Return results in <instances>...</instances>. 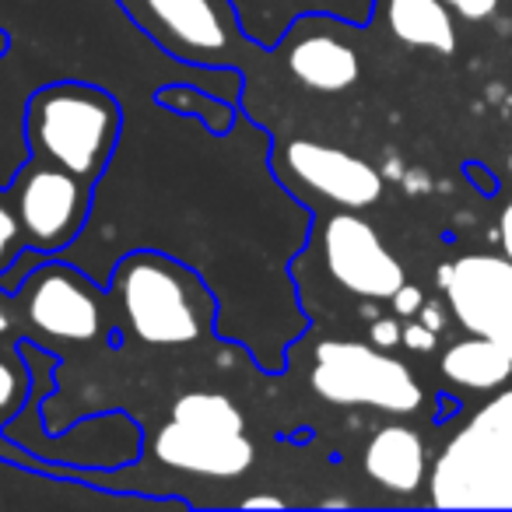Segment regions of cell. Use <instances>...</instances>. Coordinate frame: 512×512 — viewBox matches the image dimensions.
Segmentation results:
<instances>
[{"label": "cell", "mask_w": 512, "mask_h": 512, "mask_svg": "<svg viewBox=\"0 0 512 512\" xmlns=\"http://www.w3.org/2000/svg\"><path fill=\"white\" fill-rule=\"evenodd\" d=\"M123 11L172 57L197 67L218 60L235 43V18L228 0H120Z\"/></svg>", "instance_id": "8992f818"}, {"label": "cell", "mask_w": 512, "mask_h": 512, "mask_svg": "<svg viewBox=\"0 0 512 512\" xmlns=\"http://www.w3.org/2000/svg\"><path fill=\"white\" fill-rule=\"evenodd\" d=\"M8 330H11V316L0 309V337H8Z\"/></svg>", "instance_id": "4316f807"}, {"label": "cell", "mask_w": 512, "mask_h": 512, "mask_svg": "<svg viewBox=\"0 0 512 512\" xmlns=\"http://www.w3.org/2000/svg\"><path fill=\"white\" fill-rule=\"evenodd\" d=\"M113 299L127 330L155 348L193 344L211 330L214 299L190 267L162 253H130L113 274Z\"/></svg>", "instance_id": "6da1fadb"}, {"label": "cell", "mask_w": 512, "mask_h": 512, "mask_svg": "<svg viewBox=\"0 0 512 512\" xmlns=\"http://www.w3.org/2000/svg\"><path fill=\"white\" fill-rule=\"evenodd\" d=\"M327 271L344 292L358 299H393L404 285V267L383 246L379 232L355 211H337L320 228Z\"/></svg>", "instance_id": "30bf717a"}, {"label": "cell", "mask_w": 512, "mask_h": 512, "mask_svg": "<svg viewBox=\"0 0 512 512\" xmlns=\"http://www.w3.org/2000/svg\"><path fill=\"white\" fill-rule=\"evenodd\" d=\"M25 239H22V221H18L15 200L0 193V271L22 253Z\"/></svg>", "instance_id": "d6986e66"}, {"label": "cell", "mask_w": 512, "mask_h": 512, "mask_svg": "<svg viewBox=\"0 0 512 512\" xmlns=\"http://www.w3.org/2000/svg\"><path fill=\"white\" fill-rule=\"evenodd\" d=\"M11 200H15L18 221H22L25 246L53 256L78 239L88 207H92V183L32 158L18 172Z\"/></svg>", "instance_id": "5b68a950"}, {"label": "cell", "mask_w": 512, "mask_h": 512, "mask_svg": "<svg viewBox=\"0 0 512 512\" xmlns=\"http://www.w3.org/2000/svg\"><path fill=\"white\" fill-rule=\"evenodd\" d=\"M439 288L470 334L488 337L512 355V260L470 253L439 267Z\"/></svg>", "instance_id": "ba28073f"}, {"label": "cell", "mask_w": 512, "mask_h": 512, "mask_svg": "<svg viewBox=\"0 0 512 512\" xmlns=\"http://www.w3.org/2000/svg\"><path fill=\"white\" fill-rule=\"evenodd\" d=\"M365 474L386 491L411 495L425 484L428 474V449L414 428L407 425H386L365 446Z\"/></svg>", "instance_id": "4fadbf2b"}, {"label": "cell", "mask_w": 512, "mask_h": 512, "mask_svg": "<svg viewBox=\"0 0 512 512\" xmlns=\"http://www.w3.org/2000/svg\"><path fill=\"white\" fill-rule=\"evenodd\" d=\"M379 8L400 43L435 53L456 50V25L446 0H379Z\"/></svg>", "instance_id": "5bb4252c"}, {"label": "cell", "mask_w": 512, "mask_h": 512, "mask_svg": "<svg viewBox=\"0 0 512 512\" xmlns=\"http://www.w3.org/2000/svg\"><path fill=\"white\" fill-rule=\"evenodd\" d=\"M442 376L463 390H495L512 376V355L488 337L474 334L467 341H456L442 355Z\"/></svg>", "instance_id": "9a60e30c"}, {"label": "cell", "mask_w": 512, "mask_h": 512, "mask_svg": "<svg viewBox=\"0 0 512 512\" xmlns=\"http://www.w3.org/2000/svg\"><path fill=\"white\" fill-rule=\"evenodd\" d=\"M432 502L439 509H512V390L449 439L432 470Z\"/></svg>", "instance_id": "3957f363"}, {"label": "cell", "mask_w": 512, "mask_h": 512, "mask_svg": "<svg viewBox=\"0 0 512 512\" xmlns=\"http://www.w3.org/2000/svg\"><path fill=\"white\" fill-rule=\"evenodd\" d=\"M155 102L179 116H193V120L204 123L211 134H228L235 123L232 99H221V95H214V92H200V88H193V85H165L162 92L155 95Z\"/></svg>", "instance_id": "e0dca14e"}, {"label": "cell", "mask_w": 512, "mask_h": 512, "mask_svg": "<svg viewBox=\"0 0 512 512\" xmlns=\"http://www.w3.org/2000/svg\"><path fill=\"white\" fill-rule=\"evenodd\" d=\"M369 337H372V344L376 348H397L400 341H404V327H400L393 316H383V320H372V330H369Z\"/></svg>", "instance_id": "44dd1931"}, {"label": "cell", "mask_w": 512, "mask_h": 512, "mask_svg": "<svg viewBox=\"0 0 512 512\" xmlns=\"http://www.w3.org/2000/svg\"><path fill=\"white\" fill-rule=\"evenodd\" d=\"M172 421L204 432H246V414L232 397L211 390H193L172 404Z\"/></svg>", "instance_id": "2e32d148"}, {"label": "cell", "mask_w": 512, "mask_h": 512, "mask_svg": "<svg viewBox=\"0 0 512 512\" xmlns=\"http://www.w3.org/2000/svg\"><path fill=\"white\" fill-rule=\"evenodd\" d=\"M8 46H11V36L4 29H0V57H4V53H8Z\"/></svg>", "instance_id": "83f0119b"}, {"label": "cell", "mask_w": 512, "mask_h": 512, "mask_svg": "<svg viewBox=\"0 0 512 512\" xmlns=\"http://www.w3.org/2000/svg\"><path fill=\"white\" fill-rule=\"evenodd\" d=\"M242 509H285V498H278V495H249V498H242Z\"/></svg>", "instance_id": "d4e9b609"}, {"label": "cell", "mask_w": 512, "mask_h": 512, "mask_svg": "<svg viewBox=\"0 0 512 512\" xmlns=\"http://www.w3.org/2000/svg\"><path fill=\"white\" fill-rule=\"evenodd\" d=\"M498 232H502V249H505V256L512 260V204L502 211V225H498Z\"/></svg>", "instance_id": "484cf974"}, {"label": "cell", "mask_w": 512, "mask_h": 512, "mask_svg": "<svg viewBox=\"0 0 512 512\" xmlns=\"http://www.w3.org/2000/svg\"><path fill=\"white\" fill-rule=\"evenodd\" d=\"M22 313L36 334L46 341L92 344L102 337L106 313L102 295L85 274L64 264H39L22 285Z\"/></svg>", "instance_id": "52a82bcc"}, {"label": "cell", "mask_w": 512, "mask_h": 512, "mask_svg": "<svg viewBox=\"0 0 512 512\" xmlns=\"http://www.w3.org/2000/svg\"><path fill=\"white\" fill-rule=\"evenodd\" d=\"M313 390L341 407H376L386 414H411L425 393L400 358L386 348L355 341H323L313 355Z\"/></svg>", "instance_id": "277c9868"}, {"label": "cell", "mask_w": 512, "mask_h": 512, "mask_svg": "<svg viewBox=\"0 0 512 512\" xmlns=\"http://www.w3.org/2000/svg\"><path fill=\"white\" fill-rule=\"evenodd\" d=\"M123 127L113 95L81 81L39 88L25 109V141L32 158L95 183L106 169Z\"/></svg>", "instance_id": "7a4b0ae2"}, {"label": "cell", "mask_w": 512, "mask_h": 512, "mask_svg": "<svg viewBox=\"0 0 512 512\" xmlns=\"http://www.w3.org/2000/svg\"><path fill=\"white\" fill-rule=\"evenodd\" d=\"M404 348H411V351H432L435 348V330L432 327H425V323H407L404 327Z\"/></svg>", "instance_id": "603a6c76"}, {"label": "cell", "mask_w": 512, "mask_h": 512, "mask_svg": "<svg viewBox=\"0 0 512 512\" xmlns=\"http://www.w3.org/2000/svg\"><path fill=\"white\" fill-rule=\"evenodd\" d=\"M281 179L344 211H365L383 197V172L365 158L320 141H288L274 155Z\"/></svg>", "instance_id": "9c48e42d"}, {"label": "cell", "mask_w": 512, "mask_h": 512, "mask_svg": "<svg viewBox=\"0 0 512 512\" xmlns=\"http://www.w3.org/2000/svg\"><path fill=\"white\" fill-rule=\"evenodd\" d=\"M32 397V369L29 362L18 365L15 355L0 351V421L22 411V404Z\"/></svg>", "instance_id": "ac0fdd59"}, {"label": "cell", "mask_w": 512, "mask_h": 512, "mask_svg": "<svg viewBox=\"0 0 512 512\" xmlns=\"http://www.w3.org/2000/svg\"><path fill=\"white\" fill-rule=\"evenodd\" d=\"M418 320L425 323V327H432L435 334L442 330V323H446V316H442V309L435 306V302H425V306L418 309Z\"/></svg>", "instance_id": "cb8c5ba5"}, {"label": "cell", "mask_w": 512, "mask_h": 512, "mask_svg": "<svg viewBox=\"0 0 512 512\" xmlns=\"http://www.w3.org/2000/svg\"><path fill=\"white\" fill-rule=\"evenodd\" d=\"M155 456L172 470L197 477H242L256 460L253 442L246 432H204V428L179 425L169 418V425L158 428Z\"/></svg>", "instance_id": "8fae6325"}, {"label": "cell", "mask_w": 512, "mask_h": 512, "mask_svg": "<svg viewBox=\"0 0 512 512\" xmlns=\"http://www.w3.org/2000/svg\"><path fill=\"white\" fill-rule=\"evenodd\" d=\"M446 8L453 11V15L467 18V22H484V18L495 15L498 0H446Z\"/></svg>", "instance_id": "ffe728a7"}, {"label": "cell", "mask_w": 512, "mask_h": 512, "mask_svg": "<svg viewBox=\"0 0 512 512\" xmlns=\"http://www.w3.org/2000/svg\"><path fill=\"white\" fill-rule=\"evenodd\" d=\"M288 71L299 85L334 95L355 85L362 74V60L348 39L334 36V32H306V36L292 39Z\"/></svg>", "instance_id": "7c38bea8"}, {"label": "cell", "mask_w": 512, "mask_h": 512, "mask_svg": "<svg viewBox=\"0 0 512 512\" xmlns=\"http://www.w3.org/2000/svg\"><path fill=\"white\" fill-rule=\"evenodd\" d=\"M390 302H393V313H397V316H418V309L425 306V295H421V288H414V285H407V281H404Z\"/></svg>", "instance_id": "7402d4cb"}]
</instances>
